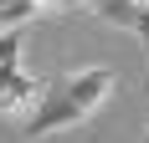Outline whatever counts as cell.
Segmentation results:
<instances>
[{
	"label": "cell",
	"instance_id": "cell-2",
	"mask_svg": "<svg viewBox=\"0 0 149 143\" xmlns=\"http://www.w3.org/2000/svg\"><path fill=\"white\" fill-rule=\"evenodd\" d=\"M46 97V82H36L21 67H0V118H31V102Z\"/></svg>",
	"mask_w": 149,
	"mask_h": 143
},
{
	"label": "cell",
	"instance_id": "cell-4",
	"mask_svg": "<svg viewBox=\"0 0 149 143\" xmlns=\"http://www.w3.org/2000/svg\"><path fill=\"white\" fill-rule=\"evenodd\" d=\"M0 67H21V36L0 31Z\"/></svg>",
	"mask_w": 149,
	"mask_h": 143
},
{
	"label": "cell",
	"instance_id": "cell-3",
	"mask_svg": "<svg viewBox=\"0 0 149 143\" xmlns=\"http://www.w3.org/2000/svg\"><path fill=\"white\" fill-rule=\"evenodd\" d=\"M98 21H113V26L134 31L139 41H149V0H98V5H88Z\"/></svg>",
	"mask_w": 149,
	"mask_h": 143
},
{
	"label": "cell",
	"instance_id": "cell-1",
	"mask_svg": "<svg viewBox=\"0 0 149 143\" xmlns=\"http://www.w3.org/2000/svg\"><path fill=\"white\" fill-rule=\"evenodd\" d=\"M118 77L108 67H82V72H67L57 82H46V97L36 102V113L26 118V138H46V133H62V128H77L88 123L108 97H113Z\"/></svg>",
	"mask_w": 149,
	"mask_h": 143
}]
</instances>
